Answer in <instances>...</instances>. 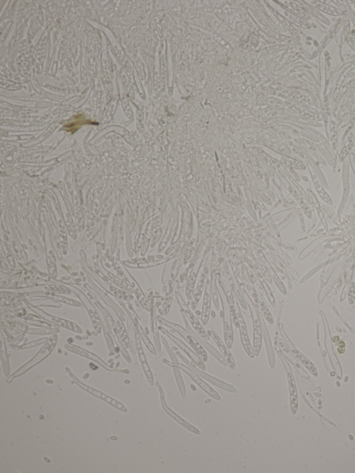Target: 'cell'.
<instances>
[{"label": "cell", "mask_w": 355, "mask_h": 473, "mask_svg": "<svg viewBox=\"0 0 355 473\" xmlns=\"http://www.w3.org/2000/svg\"><path fill=\"white\" fill-rule=\"evenodd\" d=\"M174 294L176 300H177L178 305H179L180 308H181L182 313L184 314L186 318H188V321H190L194 330H195L203 339H205V340L208 339L209 340V335L208 332H206L205 328L203 327V325L199 322L198 318L192 313V310L190 309L187 303H185V300L183 299V296H182L181 292H180L179 282H178V281H176V283H175Z\"/></svg>", "instance_id": "6da1fadb"}, {"label": "cell", "mask_w": 355, "mask_h": 473, "mask_svg": "<svg viewBox=\"0 0 355 473\" xmlns=\"http://www.w3.org/2000/svg\"><path fill=\"white\" fill-rule=\"evenodd\" d=\"M158 319L160 320L161 323L163 324V325H166V326L170 327V328L173 329V330H176V332L191 346V347L195 350V353L202 358L203 361L204 362L207 361L208 357H207V354L205 349L203 347L202 345L190 334V332H189L188 330H185L184 327L181 326V325H178V324L164 319L163 318H161L160 316H158Z\"/></svg>", "instance_id": "7a4b0ae2"}, {"label": "cell", "mask_w": 355, "mask_h": 473, "mask_svg": "<svg viewBox=\"0 0 355 473\" xmlns=\"http://www.w3.org/2000/svg\"><path fill=\"white\" fill-rule=\"evenodd\" d=\"M249 308L250 309L251 317H252L253 325H254V351L255 356H258L260 353L261 342H262V330H261V315H259V310L255 308V305L247 294Z\"/></svg>", "instance_id": "3957f363"}, {"label": "cell", "mask_w": 355, "mask_h": 473, "mask_svg": "<svg viewBox=\"0 0 355 473\" xmlns=\"http://www.w3.org/2000/svg\"><path fill=\"white\" fill-rule=\"evenodd\" d=\"M163 362H164L166 365L170 366L171 367H177V368L181 369V370L184 371L185 373L188 374L189 377H190L197 385L200 386L201 389L203 390L211 398L216 400H221V398L219 393L216 392L215 390L213 389L211 386H209L207 383L204 382L202 379H201V377H199L195 371H193L188 366L182 365V364L178 363V362H169L167 360H163Z\"/></svg>", "instance_id": "277c9868"}, {"label": "cell", "mask_w": 355, "mask_h": 473, "mask_svg": "<svg viewBox=\"0 0 355 473\" xmlns=\"http://www.w3.org/2000/svg\"><path fill=\"white\" fill-rule=\"evenodd\" d=\"M177 356L179 357L180 358L183 360V362H185L187 366H188L190 368L192 369L193 371H195L196 373L199 376H201L203 378L205 379L206 380L208 381V382L212 383V384L217 386V387L220 388V389L225 390V391H228V392L230 393H237V390L235 389L234 386L230 385L229 384H227V383L223 382V381L220 380V379L216 378V377H212V376L208 375V374L205 373V372L202 371V370H199V368H197V365H195L193 362H189L187 359H185L184 357L181 354V353L176 352V353Z\"/></svg>", "instance_id": "5b68a950"}, {"label": "cell", "mask_w": 355, "mask_h": 473, "mask_svg": "<svg viewBox=\"0 0 355 473\" xmlns=\"http://www.w3.org/2000/svg\"><path fill=\"white\" fill-rule=\"evenodd\" d=\"M55 344H56V341L54 340H50L49 342L47 343L46 346H43L42 349L38 353V355H36L35 358H33L30 362H29L28 363L26 364L24 367L19 369L18 371L13 373V375L8 379L7 382H11L15 377L25 373V372H27L29 369L32 368L33 367H34V366L37 365L38 363H39L40 362L44 360V359L51 353V351H52Z\"/></svg>", "instance_id": "8992f818"}, {"label": "cell", "mask_w": 355, "mask_h": 473, "mask_svg": "<svg viewBox=\"0 0 355 473\" xmlns=\"http://www.w3.org/2000/svg\"><path fill=\"white\" fill-rule=\"evenodd\" d=\"M156 385L157 388H158L159 392H160L161 405H162V409H163L164 412H165L169 417H171L174 420H176L178 424H181V426H183L185 429H188V431H191L192 433L196 435H200L201 431L199 429H197L195 426L192 425V424L188 422V421L184 420L183 418L178 416L177 414L175 413L174 411L171 410V409L169 408L167 403H166L163 389H162V387H161L158 382H156Z\"/></svg>", "instance_id": "52a82bcc"}, {"label": "cell", "mask_w": 355, "mask_h": 473, "mask_svg": "<svg viewBox=\"0 0 355 473\" xmlns=\"http://www.w3.org/2000/svg\"><path fill=\"white\" fill-rule=\"evenodd\" d=\"M162 332H163V334H166L168 337L170 338L171 340L174 341V343L177 345L178 347L181 348L182 351L184 352L185 353H186V354L188 355L189 358L191 359L192 362L195 363L199 368H200L201 370H206V367L205 364H204V362L203 361L202 358H201L197 354V353H195L194 351H192V350L188 347V346H187L183 342V341L180 340L178 338L175 337V336L173 335V334H171V332H169V331L164 330V329L162 328Z\"/></svg>", "instance_id": "ba28073f"}, {"label": "cell", "mask_w": 355, "mask_h": 473, "mask_svg": "<svg viewBox=\"0 0 355 473\" xmlns=\"http://www.w3.org/2000/svg\"><path fill=\"white\" fill-rule=\"evenodd\" d=\"M208 327L209 330H207V332H208L209 335L212 338L213 340H214L216 344L217 345L220 351L221 352L223 357L226 359L227 365H228L229 368L231 369V370H235V368H236L235 359H234L232 353H230L229 348H228L226 344H225L223 341L221 340V338H220L218 334L216 333V331L214 330L210 325H208Z\"/></svg>", "instance_id": "9c48e42d"}, {"label": "cell", "mask_w": 355, "mask_h": 473, "mask_svg": "<svg viewBox=\"0 0 355 473\" xmlns=\"http://www.w3.org/2000/svg\"><path fill=\"white\" fill-rule=\"evenodd\" d=\"M237 318H238L239 327H240L241 340H242V344H243L244 350L251 358H254L255 355L254 354V350H253L250 340H249V335H248L247 324L245 323L243 315L241 313L240 308L238 305H237Z\"/></svg>", "instance_id": "30bf717a"}, {"label": "cell", "mask_w": 355, "mask_h": 473, "mask_svg": "<svg viewBox=\"0 0 355 473\" xmlns=\"http://www.w3.org/2000/svg\"><path fill=\"white\" fill-rule=\"evenodd\" d=\"M181 315L182 316H183V320H184L185 325V326H186L187 330H188L189 332H190V334H191L193 336V337H195V339H197V340L202 345V346H203L204 347H205L206 349H207V351H208L209 353H210L211 354H212L213 356H214V358H215L216 360H217L221 364V365L224 366V367H226L227 365V362L224 357L222 356V355L220 354L219 352L216 351L215 348L213 347L212 346H211V345L208 344V343L206 342L205 341L202 340V339H201V337H201V336L197 335L195 331L192 330L191 326H190V323H189L188 318H186V316H185L184 314L182 313V312Z\"/></svg>", "instance_id": "8fae6325"}, {"label": "cell", "mask_w": 355, "mask_h": 473, "mask_svg": "<svg viewBox=\"0 0 355 473\" xmlns=\"http://www.w3.org/2000/svg\"><path fill=\"white\" fill-rule=\"evenodd\" d=\"M69 373H70L71 377L74 379V382L77 383L78 385L80 386L81 388H82V389L86 390V391H87L88 392L93 394V396H96L97 398H101V399L104 400V401L110 404V405H112V406L115 407V408L118 409V410L123 411V412H126V409L125 407L123 406L122 404L119 403V402L116 401V400L112 399V398H110V397H108V396H106V395L104 394V393L100 392V391H98V390L93 389V388L90 387V386L83 384V383H81L79 379H77V377H74L72 374H71L70 372H69Z\"/></svg>", "instance_id": "7c38bea8"}, {"label": "cell", "mask_w": 355, "mask_h": 473, "mask_svg": "<svg viewBox=\"0 0 355 473\" xmlns=\"http://www.w3.org/2000/svg\"><path fill=\"white\" fill-rule=\"evenodd\" d=\"M211 286L210 282L207 280L205 286V294H204L203 303L202 322L203 326L207 325L209 318L211 308Z\"/></svg>", "instance_id": "4fadbf2b"}, {"label": "cell", "mask_w": 355, "mask_h": 473, "mask_svg": "<svg viewBox=\"0 0 355 473\" xmlns=\"http://www.w3.org/2000/svg\"><path fill=\"white\" fill-rule=\"evenodd\" d=\"M221 305H222V310H221V316L222 317L223 322V332H224L225 342L228 348H231L233 344V327H232L231 318L229 320L226 319V313H225L224 306L222 300Z\"/></svg>", "instance_id": "5bb4252c"}, {"label": "cell", "mask_w": 355, "mask_h": 473, "mask_svg": "<svg viewBox=\"0 0 355 473\" xmlns=\"http://www.w3.org/2000/svg\"><path fill=\"white\" fill-rule=\"evenodd\" d=\"M247 289L248 292L251 294V296H252L253 299L254 303H259V306L258 308H259L262 312L263 315H264V318H266V320H267L268 323L270 324L273 323V318L272 317L271 313H270L269 310H268L266 305L265 304L264 301H262V299L259 297V295L256 292V291L254 289H253L252 287H250L249 285L247 286Z\"/></svg>", "instance_id": "9a60e30c"}, {"label": "cell", "mask_w": 355, "mask_h": 473, "mask_svg": "<svg viewBox=\"0 0 355 473\" xmlns=\"http://www.w3.org/2000/svg\"><path fill=\"white\" fill-rule=\"evenodd\" d=\"M261 330H262V335L264 337L265 345H266V352H267L268 363L271 368L275 367V358L273 354V349L272 347L271 339H270L269 334H268L267 328H266V324L264 319H263L262 315H261Z\"/></svg>", "instance_id": "2e32d148"}, {"label": "cell", "mask_w": 355, "mask_h": 473, "mask_svg": "<svg viewBox=\"0 0 355 473\" xmlns=\"http://www.w3.org/2000/svg\"><path fill=\"white\" fill-rule=\"evenodd\" d=\"M219 283L223 292L225 293V295L226 296L227 301H228V306H229L230 316V318H231L232 323H233L234 325H235V326H239L238 318H237L236 309H235V302H234L233 295H232L230 291L226 288V286L223 285L222 282L220 281Z\"/></svg>", "instance_id": "e0dca14e"}, {"label": "cell", "mask_w": 355, "mask_h": 473, "mask_svg": "<svg viewBox=\"0 0 355 473\" xmlns=\"http://www.w3.org/2000/svg\"><path fill=\"white\" fill-rule=\"evenodd\" d=\"M137 343H138V355H139L140 362H141L142 365H143L144 371H145V375H146L147 378L148 379V382H150V385L153 386L154 384L153 374H152V371H151L150 366L148 365V362H147L146 357H145V354H144L143 350V348H142L140 339H138V338H137Z\"/></svg>", "instance_id": "ac0fdd59"}, {"label": "cell", "mask_w": 355, "mask_h": 473, "mask_svg": "<svg viewBox=\"0 0 355 473\" xmlns=\"http://www.w3.org/2000/svg\"><path fill=\"white\" fill-rule=\"evenodd\" d=\"M67 349L70 350V351L73 352V353H77V354L83 355V356L86 357V358L91 359V360H95V361L99 362V363L101 364V366H103L104 368L108 369L109 370H117V371H120L119 370H116V369L113 368H110L108 365H105L104 362L100 360L96 355L92 354V353H89V352L84 351V350L81 349L80 348H78L77 346H71V345H67L66 346Z\"/></svg>", "instance_id": "d6986e66"}, {"label": "cell", "mask_w": 355, "mask_h": 473, "mask_svg": "<svg viewBox=\"0 0 355 473\" xmlns=\"http://www.w3.org/2000/svg\"><path fill=\"white\" fill-rule=\"evenodd\" d=\"M207 272L203 273L202 277H201L200 280H199L198 285H197V290H196L193 298H192L191 304L192 308L193 310H195L196 308L198 306L199 300H200L201 296L202 295L203 288L204 283H205V280L206 277H207Z\"/></svg>", "instance_id": "ffe728a7"}, {"label": "cell", "mask_w": 355, "mask_h": 473, "mask_svg": "<svg viewBox=\"0 0 355 473\" xmlns=\"http://www.w3.org/2000/svg\"><path fill=\"white\" fill-rule=\"evenodd\" d=\"M169 291H168V292L166 294L165 298H164L163 308H162V311H163V315H164V316L167 315L168 313H169V310H170L171 301H172L173 293L174 292V281H173V280H169Z\"/></svg>", "instance_id": "44dd1931"}, {"label": "cell", "mask_w": 355, "mask_h": 473, "mask_svg": "<svg viewBox=\"0 0 355 473\" xmlns=\"http://www.w3.org/2000/svg\"><path fill=\"white\" fill-rule=\"evenodd\" d=\"M135 325L138 329V332L141 336V337L143 338L144 342H145V345H146L147 347L148 348L149 351L153 355H157V352L155 351V348H154L153 345L152 344V343L151 342L150 339L147 337V334L145 333V331L143 330V329L142 328V327L140 326L139 323H138V321L136 319H134Z\"/></svg>", "instance_id": "7402d4cb"}, {"label": "cell", "mask_w": 355, "mask_h": 473, "mask_svg": "<svg viewBox=\"0 0 355 473\" xmlns=\"http://www.w3.org/2000/svg\"><path fill=\"white\" fill-rule=\"evenodd\" d=\"M197 273L195 271L192 272L190 273V276L188 280V282H187L186 285V290H185V293H186L187 298L189 301L192 299V294H193L194 287H195L196 280H197Z\"/></svg>", "instance_id": "603a6c76"}, {"label": "cell", "mask_w": 355, "mask_h": 473, "mask_svg": "<svg viewBox=\"0 0 355 473\" xmlns=\"http://www.w3.org/2000/svg\"><path fill=\"white\" fill-rule=\"evenodd\" d=\"M173 368H174V373L175 377H176V382H177L180 393H181L182 398H184L185 396H186V389H185L183 377H182L181 372H180V368H177V367H173Z\"/></svg>", "instance_id": "cb8c5ba5"}, {"label": "cell", "mask_w": 355, "mask_h": 473, "mask_svg": "<svg viewBox=\"0 0 355 473\" xmlns=\"http://www.w3.org/2000/svg\"><path fill=\"white\" fill-rule=\"evenodd\" d=\"M260 281L261 282V284H262L263 286H264V287H265V289H266V294H267L268 297V299H269L270 302H271L272 306L274 307L275 306V303H274V298H273V295H272V293L271 292V290H270V289L268 288V286L267 284L266 283V282H265V280H264V279H261Z\"/></svg>", "instance_id": "d4e9b609"}]
</instances>
